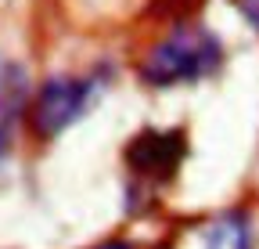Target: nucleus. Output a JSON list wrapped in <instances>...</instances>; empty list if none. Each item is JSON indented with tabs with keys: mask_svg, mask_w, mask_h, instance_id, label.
Masks as SVG:
<instances>
[{
	"mask_svg": "<svg viewBox=\"0 0 259 249\" xmlns=\"http://www.w3.org/2000/svg\"><path fill=\"white\" fill-rule=\"evenodd\" d=\"M223 65V44L205 25H173L137 61V76L148 87H177L216 76Z\"/></svg>",
	"mask_w": 259,
	"mask_h": 249,
	"instance_id": "f257e3e1",
	"label": "nucleus"
},
{
	"mask_svg": "<svg viewBox=\"0 0 259 249\" xmlns=\"http://www.w3.org/2000/svg\"><path fill=\"white\" fill-rule=\"evenodd\" d=\"M108 87V69H94L83 76H51L44 80V87L36 90V98L29 105V127L40 141H54L58 134H65L79 123L97 98Z\"/></svg>",
	"mask_w": 259,
	"mask_h": 249,
	"instance_id": "f03ea898",
	"label": "nucleus"
},
{
	"mask_svg": "<svg viewBox=\"0 0 259 249\" xmlns=\"http://www.w3.org/2000/svg\"><path fill=\"white\" fill-rule=\"evenodd\" d=\"M187 155L184 130H141L126 145V166L137 181L169 184Z\"/></svg>",
	"mask_w": 259,
	"mask_h": 249,
	"instance_id": "7ed1b4c3",
	"label": "nucleus"
},
{
	"mask_svg": "<svg viewBox=\"0 0 259 249\" xmlns=\"http://www.w3.org/2000/svg\"><path fill=\"white\" fill-rule=\"evenodd\" d=\"M29 101V73L11 58H0V127L15 130V119Z\"/></svg>",
	"mask_w": 259,
	"mask_h": 249,
	"instance_id": "20e7f679",
	"label": "nucleus"
},
{
	"mask_svg": "<svg viewBox=\"0 0 259 249\" xmlns=\"http://www.w3.org/2000/svg\"><path fill=\"white\" fill-rule=\"evenodd\" d=\"M205 249H252V228H248V213L231 209L205 224L202 231Z\"/></svg>",
	"mask_w": 259,
	"mask_h": 249,
	"instance_id": "39448f33",
	"label": "nucleus"
},
{
	"mask_svg": "<svg viewBox=\"0 0 259 249\" xmlns=\"http://www.w3.org/2000/svg\"><path fill=\"white\" fill-rule=\"evenodd\" d=\"M234 4L241 8V15L248 18V25L259 29V0H234Z\"/></svg>",
	"mask_w": 259,
	"mask_h": 249,
	"instance_id": "423d86ee",
	"label": "nucleus"
},
{
	"mask_svg": "<svg viewBox=\"0 0 259 249\" xmlns=\"http://www.w3.org/2000/svg\"><path fill=\"white\" fill-rule=\"evenodd\" d=\"M15 130H8V127H0V166L8 163V155H11V145H15V137H11Z\"/></svg>",
	"mask_w": 259,
	"mask_h": 249,
	"instance_id": "0eeeda50",
	"label": "nucleus"
},
{
	"mask_svg": "<svg viewBox=\"0 0 259 249\" xmlns=\"http://www.w3.org/2000/svg\"><path fill=\"white\" fill-rule=\"evenodd\" d=\"M97 249H130V245H122V242H108V245H97Z\"/></svg>",
	"mask_w": 259,
	"mask_h": 249,
	"instance_id": "6e6552de",
	"label": "nucleus"
}]
</instances>
